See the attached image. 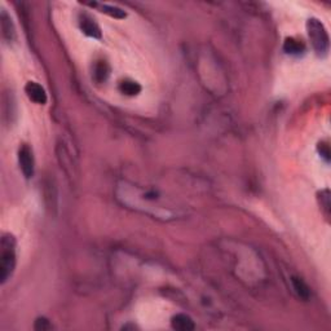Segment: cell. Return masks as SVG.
I'll return each mask as SVG.
<instances>
[{"instance_id": "5", "label": "cell", "mask_w": 331, "mask_h": 331, "mask_svg": "<svg viewBox=\"0 0 331 331\" xmlns=\"http://www.w3.org/2000/svg\"><path fill=\"white\" fill-rule=\"evenodd\" d=\"M79 25H80L81 31L87 36H90V38H94V39H100L101 38V30H100L99 25L92 18L88 17V16H81Z\"/></svg>"}, {"instance_id": "3", "label": "cell", "mask_w": 331, "mask_h": 331, "mask_svg": "<svg viewBox=\"0 0 331 331\" xmlns=\"http://www.w3.org/2000/svg\"><path fill=\"white\" fill-rule=\"evenodd\" d=\"M18 162H20V167H21V171L25 178H33L35 166H34L33 150H31L29 145H22L20 148V150H18Z\"/></svg>"}, {"instance_id": "7", "label": "cell", "mask_w": 331, "mask_h": 331, "mask_svg": "<svg viewBox=\"0 0 331 331\" xmlns=\"http://www.w3.org/2000/svg\"><path fill=\"white\" fill-rule=\"evenodd\" d=\"M171 325L175 330L179 331H192L196 327L193 319L187 314H176V316L172 317Z\"/></svg>"}, {"instance_id": "13", "label": "cell", "mask_w": 331, "mask_h": 331, "mask_svg": "<svg viewBox=\"0 0 331 331\" xmlns=\"http://www.w3.org/2000/svg\"><path fill=\"white\" fill-rule=\"evenodd\" d=\"M34 328L38 331H45V330H51L52 325L49 323V321L44 317H39V318L35 321V325H34Z\"/></svg>"}, {"instance_id": "9", "label": "cell", "mask_w": 331, "mask_h": 331, "mask_svg": "<svg viewBox=\"0 0 331 331\" xmlns=\"http://www.w3.org/2000/svg\"><path fill=\"white\" fill-rule=\"evenodd\" d=\"M119 90L122 94L127 95V96H136L141 92V86L137 81L133 80H123L119 85Z\"/></svg>"}, {"instance_id": "2", "label": "cell", "mask_w": 331, "mask_h": 331, "mask_svg": "<svg viewBox=\"0 0 331 331\" xmlns=\"http://www.w3.org/2000/svg\"><path fill=\"white\" fill-rule=\"evenodd\" d=\"M307 30L309 40L318 57H326L330 48V39L325 25L318 18H309L307 21Z\"/></svg>"}, {"instance_id": "8", "label": "cell", "mask_w": 331, "mask_h": 331, "mask_svg": "<svg viewBox=\"0 0 331 331\" xmlns=\"http://www.w3.org/2000/svg\"><path fill=\"white\" fill-rule=\"evenodd\" d=\"M283 51L291 56H300L305 52V45L304 43L295 38H287L283 43Z\"/></svg>"}, {"instance_id": "11", "label": "cell", "mask_w": 331, "mask_h": 331, "mask_svg": "<svg viewBox=\"0 0 331 331\" xmlns=\"http://www.w3.org/2000/svg\"><path fill=\"white\" fill-rule=\"evenodd\" d=\"M292 285H294V289H295L296 294H298L301 299H304V300H308V299H309L310 296L309 287H308L300 278L292 277Z\"/></svg>"}, {"instance_id": "15", "label": "cell", "mask_w": 331, "mask_h": 331, "mask_svg": "<svg viewBox=\"0 0 331 331\" xmlns=\"http://www.w3.org/2000/svg\"><path fill=\"white\" fill-rule=\"evenodd\" d=\"M318 151H319V154H321V157H322L326 162L330 160V146H328L327 142H323V141L319 142Z\"/></svg>"}, {"instance_id": "4", "label": "cell", "mask_w": 331, "mask_h": 331, "mask_svg": "<svg viewBox=\"0 0 331 331\" xmlns=\"http://www.w3.org/2000/svg\"><path fill=\"white\" fill-rule=\"evenodd\" d=\"M25 92H26L27 97L35 104H39V105H44L47 103V94H45V90L40 85L35 83V81H29L26 86H25Z\"/></svg>"}, {"instance_id": "6", "label": "cell", "mask_w": 331, "mask_h": 331, "mask_svg": "<svg viewBox=\"0 0 331 331\" xmlns=\"http://www.w3.org/2000/svg\"><path fill=\"white\" fill-rule=\"evenodd\" d=\"M0 20H2V34H3L4 40H7L8 43L12 42L16 36L15 26H13L12 18L9 17L8 13L6 11H2V16H0Z\"/></svg>"}, {"instance_id": "10", "label": "cell", "mask_w": 331, "mask_h": 331, "mask_svg": "<svg viewBox=\"0 0 331 331\" xmlns=\"http://www.w3.org/2000/svg\"><path fill=\"white\" fill-rule=\"evenodd\" d=\"M92 7H99L100 12L106 13V15L112 16L114 18H126L127 13L124 11H122L121 8H118V7H113V6H106V4H91Z\"/></svg>"}, {"instance_id": "12", "label": "cell", "mask_w": 331, "mask_h": 331, "mask_svg": "<svg viewBox=\"0 0 331 331\" xmlns=\"http://www.w3.org/2000/svg\"><path fill=\"white\" fill-rule=\"evenodd\" d=\"M109 75V67L105 62H100L96 65V69H95V76L99 81H103L108 78Z\"/></svg>"}, {"instance_id": "14", "label": "cell", "mask_w": 331, "mask_h": 331, "mask_svg": "<svg viewBox=\"0 0 331 331\" xmlns=\"http://www.w3.org/2000/svg\"><path fill=\"white\" fill-rule=\"evenodd\" d=\"M321 206H323V208H325V215L328 216V212H330V196H328L327 189L321 192Z\"/></svg>"}, {"instance_id": "1", "label": "cell", "mask_w": 331, "mask_h": 331, "mask_svg": "<svg viewBox=\"0 0 331 331\" xmlns=\"http://www.w3.org/2000/svg\"><path fill=\"white\" fill-rule=\"evenodd\" d=\"M0 280L6 283L16 268V239L13 235L4 234L0 243Z\"/></svg>"}]
</instances>
